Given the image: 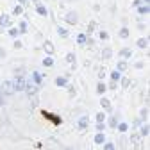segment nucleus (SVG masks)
I'll return each mask as SVG.
<instances>
[{
	"mask_svg": "<svg viewBox=\"0 0 150 150\" xmlns=\"http://www.w3.org/2000/svg\"><path fill=\"white\" fill-rule=\"evenodd\" d=\"M11 82H13V89H14V93H16V91H23V89H25L27 79L23 77V75H16L14 81H11Z\"/></svg>",
	"mask_w": 150,
	"mask_h": 150,
	"instance_id": "1",
	"label": "nucleus"
},
{
	"mask_svg": "<svg viewBox=\"0 0 150 150\" xmlns=\"http://www.w3.org/2000/svg\"><path fill=\"white\" fill-rule=\"evenodd\" d=\"M14 93V89H13V82L11 81H6L2 86H0V95L2 97H11Z\"/></svg>",
	"mask_w": 150,
	"mask_h": 150,
	"instance_id": "2",
	"label": "nucleus"
},
{
	"mask_svg": "<svg viewBox=\"0 0 150 150\" xmlns=\"http://www.w3.org/2000/svg\"><path fill=\"white\" fill-rule=\"evenodd\" d=\"M63 20H64L68 25H77V22H79V14L75 13V11H68V13L64 14Z\"/></svg>",
	"mask_w": 150,
	"mask_h": 150,
	"instance_id": "3",
	"label": "nucleus"
},
{
	"mask_svg": "<svg viewBox=\"0 0 150 150\" xmlns=\"http://www.w3.org/2000/svg\"><path fill=\"white\" fill-rule=\"evenodd\" d=\"M89 122H91V118L88 116V115H84V116H81L79 118V122H77V130H86L88 127H89Z\"/></svg>",
	"mask_w": 150,
	"mask_h": 150,
	"instance_id": "4",
	"label": "nucleus"
},
{
	"mask_svg": "<svg viewBox=\"0 0 150 150\" xmlns=\"http://www.w3.org/2000/svg\"><path fill=\"white\" fill-rule=\"evenodd\" d=\"M0 27L2 29H9V27H13V20H11V14H2L0 16Z\"/></svg>",
	"mask_w": 150,
	"mask_h": 150,
	"instance_id": "5",
	"label": "nucleus"
},
{
	"mask_svg": "<svg viewBox=\"0 0 150 150\" xmlns=\"http://www.w3.org/2000/svg\"><path fill=\"white\" fill-rule=\"evenodd\" d=\"M32 84H34L36 88H40V86L43 84V73H41V71H38V70L32 71Z\"/></svg>",
	"mask_w": 150,
	"mask_h": 150,
	"instance_id": "6",
	"label": "nucleus"
},
{
	"mask_svg": "<svg viewBox=\"0 0 150 150\" xmlns=\"http://www.w3.org/2000/svg\"><path fill=\"white\" fill-rule=\"evenodd\" d=\"M120 123V116L118 115H111L109 118H105V125L111 129H116V125Z\"/></svg>",
	"mask_w": 150,
	"mask_h": 150,
	"instance_id": "7",
	"label": "nucleus"
},
{
	"mask_svg": "<svg viewBox=\"0 0 150 150\" xmlns=\"http://www.w3.org/2000/svg\"><path fill=\"white\" fill-rule=\"evenodd\" d=\"M100 105H102V109H104L105 115L112 111V104H111V100H109L107 97H100Z\"/></svg>",
	"mask_w": 150,
	"mask_h": 150,
	"instance_id": "8",
	"label": "nucleus"
},
{
	"mask_svg": "<svg viewBox=\"0 0 150 150\" xmlns=\"http://www.w3.org/2000/svg\"><path fill=\"white\" fill-rule=\"evenodd\" d=\"M43 50L47 52V55H50V57L55 54V47H54V43H52V41H48V40L43 43Z\"/></svg>",
	"mask_w": 150,
	"mask_h": 150,
	"instance_id": "9",
	"label": "nucleus"
},
{
	"mask_svg": "<svg viewBox=\"0 0 150 150\" xmlns=\"http://www.w3.org/2000/svg\"><path fill=\"white\" fill-rule=\"evenodd\" d=\"M118 55H120V57L123 59V61H127V59H130V57H132V48H122L120 52H118Z\"/></svg>",
	"mask_w": 150,
	"mask_h": 150,
	"instance_id": "10",
	"label": "nucleus"
},
{
	"mask_svg": "<svg viewBox=\"0 0 150 150\" xmlns=\"http://www.w3.org/2000/svg\"><path fill=\"white\" fill-rule=\"evenodd\" d=\"M23 91H27V95H29V97L32 98V97H36V93H38V88H36V86H34L32 82H27V84H25V89H23Z\"/></svg>",
	"mask_w": 150,
	"mask_h": 150,
	"instance_id": "11",
	"label": "nucleus"
},
{
	"mask_svg": "<svg viewBox=\"0 0 150 150\" xmlns=\"http://www.w3.org/2000/svg\"><path fill=\"white\" fill-rule=\"evenodd\" d=\"M54 84L57 86V88H66L68 86V81H66V77H61V75H59V77H55Z\"/></svg>",
	"mask_w": 150,
	"mask_h": 150,
	"instance_id": "12",
	"label": "nucleus"
},
{
	"mask_svg": "<svg viewBox=\"0 0 150 150\" xmlns=\"http://www.w3.org/2000/svg\"><path fill=\"white\" fill-rule=\"evenodd\" d=\"M139 136L141 138H148V122H143L139 125Z\"/></svg>",
	"mask_w": 150,
	"mask_h": 150,
	"instance_id": "13",
	"label": "nucleus"
},
{
	"mask_svg": "<svg viewBox=\"0 0 150 150\" xmlns=\"http://www.w3.org/2000/svg\"><path fill=\"white\" fill-rule=\"evenodd\" d=\"M36 13L40 14V16H48V9L43 4H36Z\"/></svg>",
	"mask_w": 150,
	"mask_h": 150,
	"instance_id": "14",
	"label": "nucleus"
},
{
	"mask_svg": "<svg viewBox=\"0 0 150 150\" xmlns=\"http://www.w3.org/2000/svg\"><path fill=\"white\" fill-rule=\"evenodd\" d=\"M105 91H107V84H105V82H102V81H100V82H97V93H98L100 97H104V93H105Z\"/></svg>",
	"mask_w": 150,
	"mask_h": 150,
	"instance_id": "15",
	"label": "nucleus"
},
{
	"mask_svg": "<svg viewBox=\"0 0 150 150\" xmlns=\"http://www.w3.org/2000/svg\"><path fill=\"white\" fill-rule=\"evenodd\" d=\"M93 141H95L97 145H104L107 139H105V134H104V132H97V134H95V139H93Z\"/></svg>",
	"mask_w": 150,
	"mask_h": 150,
	"instance_id": "16",
	"label": "nucleus"
},
{
	"mask_svg": "<svg viewBox=\"0 0 150 150\" xmlns=\"http://www.w3.org/2000/svg\"><path fill=\"white\" fill-rule=\"evenodd\" d=\"M116 70H118L120 73L127 71V70H129V63H127V61H123V59H122V61H118V64H116Z\"/></svg>",
	"mask_w": 150,
	"mask_h": 150,
	"instance_id": "17",
	"label": "nucleus"
},
{
	"mask_svg": "<svg viewBox=\"0 0 150 150\" xmlns=\"http://www.w3.org/2000/svg\"><path fill=\"white\" fill-rule=\"evenodd\" d=\"M16 29H18V32H20V34H25V32L29 30V23L23 20V22H20V23H18V27H16Z\"/></svg>",
	"mask_w": 150,
	"mask_h": 150,
	"instance_id": "18",
	"label": "nucleus"
},
{
	"mask_svg": "<svg viewBox=\"0 0 150 150\" xmlns=\"http://www.w3.org/2000/svg\"><path fill=\"white\" fill-rule=\"evenodd\" d=\"M129 129H130V125H129V123H125V122H120V123L116 125V130H118V132H122V134H123V132H127Z\"/></svg>",
	"mask_w": 150,
	"mask_h": 150,
	"instance_id": "19",
	"label": "nucleus"
},
{
	"mask_svg": "<svg viewBox=\"0 0 150 150\" xmlns=\"http://www.w3.org/2000/svg\"><path fill=\"white\" fill-rule=\"evenodd\" d=\"M120 79H122V73L118 70H112L111 71V82H120Z\"/></svg>",
	"mask_w": 150,
	"mask_h": 150,
	"instance_id": "20",
	"label": "nucleus"
},
{
	"mask_svg": "<svg viewBox=\"0 0 150 150\" xmlns=\"http://www.w3.org/2000/svg\"><path fill=\"white\" fill-rule=\"evenodd\" d=\"M141 122H148V107H143L141 111H139V116H138Z\"/></svg>",
	"mask_w": 150,
	"mask_h": 150,
	"instance_id": "21",
	"label": "nucleus"
},
{
	"mask_svg": "<svg viewBox=\"0 0 150 150\" xmlns=\"http://www.w3.org/2000/svg\"><path fill=\"white\" fill-rule=\"evenodd\" d=\"M105 118H107V115H105L104 111H98V112H97V116H95L97 123H105Z\"/></svg>",
	"mask_w": 150,
	"mask_h": 150,
	"instance_id": "22",
	"label": "nucleus"
},
{
	"mask_svg": "<svg viewBox=\"0 0 150 150\" xmlns=\"http://www.w3.org/2000/svg\"><path fill=\"white\" fill-rule=\"evenodd\" d=\"M136 45H138L141 50H145V48L148 47V40H146V38H139V40L136 41Z\"/></svg>",
	"mask_w": 150,
	"mask_h": 150,
	"instance_id": "23",
	"label": "nucleus"
},
{
	"mask_svg": "<svg viewBox=\"0 0 150 150\" xmlns=\"http://www.w3.org/2000/svg\"><path fill=\"white\" fill-rule=\"evenodd\" d=\"M66 61H68L71 66H73V64H77V57H75V54H73V52H68V54H66Z\"/></svg>",
	"mask_w": 150,
	"mask_h": 150,
	"instance_id": "24",
	"label": "nucleus"
},
{
	"mask_svg": "<svg viewBox=\"0 0 150 150\" xmlns=\"http://www.w3.org/2000/svg\"><path fill=\"white\" fill-rule=\"evenodd\" d=\"M54 64H55V63H54V57H50V55H47V57L43 59V66H45V68H52Z\"/></svg>",
	"mask_w": 150,
	"mask_h": 150,
	"instance_id": "25",
	"label": "nucleus"
},
{
	"mask_svg": "<svg viewBox=\"0 0 150 150\" xmlns=\"http://www.w3.org/2000/svg\"><path fill=\"white\" fill-rule=\"evenodd\" d=\"M102 57H104V59H111V57H112V48L105 47V48L102 50Z\"/></svg>",
	"mask_w": 150,
	"mask_h": 150,
	"instance_id": "26",
	"label": "nucleus"
},
{
	"mask_svg": "<svg viewBox=\"0 0 150 150\" xmlns=\"http://www.w3.org/2000/svg\"><path fill=\"white\" fill-rule=\"evenodd\" d=\"M148 11H150V7H148V6H145V4H141V6H138V14H141V16H145V14H148Z\"/></svg>",
	"mask_w": 150,
	"mask_h": 150,
	"instance_id": "27",
	"label": "nucleus"
},
{
	"mask_svg": "<svg viewBox=\"0 0 150 150\" xmlns=\"http://www.w3.org/2000/svg\"><path fill=\"white\" fill-rule=\"evenodd\" d=\"M95 29H97V22H89V23H88V32H86V36H91L93 32H95Z\"/></svg>",
	"mask_w": 150,
	"mask_h": 150,
	"instance_id": "28",
	"label": "nucleus"
},
{
	"mask_svg": "<svg viewBox=\"0 0 150 150\" xmlns=\"http://www.w3.org/2000/svg\"><path fill=\"white\" fill-rule=\"evenodd\" d=\"M57 34H59L61 38H68V36H70V32H68V29H66V27H61V25L57 27Z\"/></svg>",
	"mask_w": 150,
	"mask_h": 150,
	"instance_id": "29",
	"label": "nucleus"
},
{
	"mask_svg": "<svg viewBox=\"0 0 150 150\" xmlns=\"http://www.w3.org/2000/svg\"><path fill=\"white\" fill-rule=\"evenodd\" d=\"M118 36L122 38V40H127V38H129V29H127V27H122V29L118 30Z\"/></svg>",
	"mask_w": 150,
	"mask_h": 150,
	"instance_id": "30",
	"label": "nucleus"
},
{
	"mask_svg": "<svg viewBox=\"0 0 150 150\" xmlns=\"http://www.w3.org/2000/svg\"><path fill=\"white\" fill-rule=\"evenodd\" d=\"M75 40H77V43H79V45H86L88 36H86V34H77V38H75Z\"/></svg>",
	"mask_w": 150,
	"mask_h": 150,
	"instance_id": "31",
	"label": "nucleus"
},
{
	"mask_svg": "<svg viewBox=\"0 0 150 150\" xmlns=\"http://www.w3.org/2000/svg\"><path fill=\"white\" fill-rule=\"evenodd\" d=\"M7 34H9V36H11V38H18V36H20V32H18V29H16V27H14V25H13V27H9V29H7Z\"/></svg>",
	"mask_w": 150,
	"mask_h": 150,
	"instance_id": "32",
	"label": "nucleus"
},
{
	"mask_svg": "<svg viewBox=\"0 0 150 150\" xmlns=\"http://www.w3.org/2000/svg\"><path fill=\"white\" fill-rule=\"evenodd\" d=\"M45 118L52 120V122H54V125H59V123H61V118H57V116H54V115H48V112H45Z\"/></svg>",
	"mask_w": 150,
	"mask_h": 150,
	"instance_id": "33",
	"label": "nucleus"
},
{
	"mask_svg": "<svg viewBox=\"0 0 150 150\" xmlns=\"http://www.w3.org/2000/svg\"><path fill=\"white\" fill-rule=\"evenodd\" d=\"M102 146H104V150H116V145L112 143V141H105Z\"/></svg>",
	"mask_w": 150,
	"mask_h": 150,
	"instance_id": "34",
	"label": "nucleus"
},
{
	"mask_svg": "<svg viewBox=\"0 0 150 150\" xmlns=\"http://www.w3.org/2000/svg\"><path fill=\"white\" fill-rule=\"evenodd\" d=\"M13 14H16V16H20V14H23V6H14V9H13Z\"/></svg>",
	"mask_w": 150,
	"mask_h": 150,
	"instance_id": "35",
	"label": "nucleus"
},
{
	"mask_svg": "<svg viewBox=\"0 0 150 150\" xmlns=\"http://www.w3.org/2000/svg\"><path fill=\"white\" fill-rule=\"evenodd\" d=\"M98 40L107 41V40H109V32H107V30H100V32H98Z\"/></svg>",
	"mask_w": 150,
	"mask_h": 150,
	"instance_id": "36",
	"label": "nucleus"
},
{
	"mask_svg": "<svg viewBox=\"0 0 150 150\" xmlns=\"http://www.w3.org/2000/svg\"><path fill=\"white\" fill-rule=\"evenodd\" d=\"M120 86H122V88H129V86H130V79H129V77H122V79H120Z\"/></svg>",
	"mask_w": 150,
	"mask_h": 150,
	"instance_id": "37",
	"label": "nucleus"
},
{
	"mask_svg": "<svg viewBox=\"0 0 150 150\" xmlns=\"http://www.w3.org/2000/svg\"><path fill=\"white\" fill-rule=\"evenodd\" d=\"M105 127H107L105 123H97V125H95V129H97V132H104V130H105Z\"/></svg>",
	"mask_w": 150,
	"mask_h": 150,
	"instance_id": "38",
	"label": "nucleus"
},
{
	"mask_svg": "<svg viewBox=\"0 0 150 150\" xmlns=\"http://www.w3.org/2000/svg\"><path fill=\"white\" fill-rule=\"evenodd\" d=\"M134 68H138V70L145 68V61H136V63H134Z\"/></svg>",
	"mask_w": 150,
	"mask_h": 150,
	"instance_id": "39",
	"label": "nucleus"
},
{
	"mask_svg": "<svg viewBox=\"0 0 150 150\" xmlns=\"http://www.w3.org/2000/svg\"><path fill=\"white\" fill-rule=\"evenodd\" d=\"M141 123H143V122H141V120H139V118H136V120H134V122H132V130H134V129H138V127H139V125H141Z\"/></svg>",
	"mask_w": 150,
	"mask_h": 150,
	"instance_id": "40",
	"label": "nucleus"
},
{
	"mask_svg": "<svg viewBox=\"0 0 150 150\" xmlns=\"http://www.w3.org/2000/svg\"><path fill=\"white\" fill-rule=\"evenodd\" d=\"M107 89H118V82H111V84H107Z\"/></svg>",
	"mask_w": 150,
	"mask_h": 150,
	"instance_id": "41",
	"label": "nucleus"
},
{
	"mask_svg": "<svg viewBox=\"0 0 150 150\" xmlns=\"http://www.w3.org/2000/svg\"><path fill=\"white\" fill-rule=\"evenodd\" d=\"M98 79H100V81H102V79H105V70H104V68H100V70H98Z\"/></svg>",
	"mask_w": 150,
	"mask_h": 150,
	"instance_id": "42",
	"label": "nucleus"
},
{
	"mask_svg": "<svg viewBox=\"0 0 150 150\" xmlns=\"http://www.w3.org/2000/svg\"><path fill=\"white\" fill-rule=\"evenodd\" d=\"M13 47H14V48H22V41H20V40H14Z\"/></svg>",
	"mask_w": 150,
	"mask_h": 150,
	"instance_id": "43",
	"label": "nucleus"
},
{
	"mask_svg": "<svg viewBox=\"0 0 150 150\" xmlns=\"http://www.w3.org/2000/svg\"><path fill=\"white\" fill-rule=\"evenodd\" d=\"M66 88H68V91H70V95H75V88H73V86H70V84H68Z\"/></svg>",
	"mask_w": 150,
	"mask_h": 150,
	"instance_id": "44",
	"label": "nucleus"
},
{
	"mask_svg": "<svg viewBox=\"0 0 150 150\" xmlns=\"http://www.w3.org/2000/svg\"><path fill=\"white\" fill-rule=\"evenodd\" d=\"M2 57H6V48L0 47V59H2Z\"/></svg>",
	"mask_w": 150,
	"mask_h": 150,
	"instance_id": "45",
	"label": "nucleus"
},
{
	"mask_svg": "<svg viewBox=\"0 0 150 150\" xmlns=\"http://www.w3.org/2000/svg\"><path fill=\"white\" fill-rule=\"evenodd\" d=\"M132 6H134V7H138V6H141V0H134V2H132Z\"/></svg>",
	"mask_w": 150,
	"mask_h": 150,
	"instance_id": "46",
	"label": "nucleus"
},
{
	"mask_svg": "<svg viewBox=\"0 0 150 150\" xmlns=\"http://www.w3.org/2000/svg\"><path fill=\"white\" fill-rule=\"evenodd\" d=\"M18 4H20V6H25V4H27V0H18Z\"/></svg>",
	"mask_w": 150,
	"mask_h": 150,
	"instance_id": "47",
	"label": "nucleus"
},
{
	"mask_svg": "<svg viewBox=\"0 0 150 150\" xmlns=\"http://www.w3.org/2000/svg\"><path fill=\"white\" fill-rule=\"evenodd\" d=\"M141 4H145V6H148V4H150V0H141Z\"/></svg>",
	"mask_w": 150,
	"mask_h": 150,
	"instance_id": "48",
	"label": "nucleus"
},
{
	"mask_svg": "<svg viewBox=\"0 0 150 150\" xmlns=\"http://www.w3.org/2000/svg\"><path fill=\"white\" fill-rule=\"evenodd\" d=\"M32 2H34V4H40V0H32Z\"/></svg>",
	"mask_w": 150,
	"mask_h": 150,
	"instance_id": "49",
	"label": "nucleus"
}]
</instances>
